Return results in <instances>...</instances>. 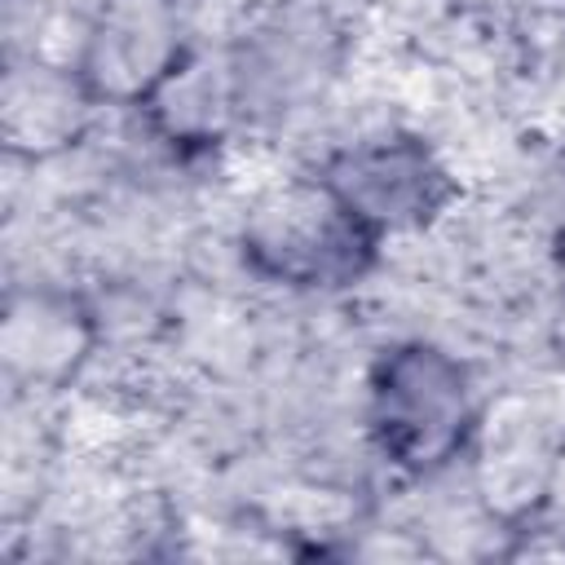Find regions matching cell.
Instances as JSON below:
<instances>
[{
    "instance_id": "52a82bcc",
    "label": "cell",
    "mask_w": 565,
    "mask_h": 565,
    "mask_svg": "<svg viewBox=\"0 0 565 565\" xmlns=\"http://www.w3.org/2000/svg\"><path fill=\"white\" fill-rule=\"evenodd\" d=\"M146 128L177 154L216 150L247 115V88L238 53L190 49L177 71L137 106Z\"/></svg>"
},
{
    "instance_id": "3957f363",
    "label": "cell",
    "mask_w": 565,
    "mask_h": 565,
    "mask_svg": "<svg viewBox=\"0 0 565 565\" xmlns=\"http://www.w3.org/2000/svg\"><path fill=\"white\" fill-rule=\"evenodd\" d=\"M318 172L380 238L424 234L459 199V177L450 163L424 137L402 128H384L331 150Z\"/></svg>"
},
{
    "instance_id": "6da1fadb",
    "label": "cell",
    "mask_w": 565,
    "mask_h": 565,
    "mask_svg": "<svg viewBox=\"0 0 565 565\" xmlns=\"http://www.w3.org/2000/svg\"><path fill=\"white\" fill-rule=\"evenodd\" d=\"M384 238L313 168L260 185L238 216L243 265L287 291H344L362 282Z\"/></svg>"
},
{
    "instance_id": "ba28073f",
    "label": "cell",
    "mask_w": 565,
    "mask_h": 565,
    "mask_svg": "<svg viewBox=\"0 0 565 565\" xmlns=\"http://www.w3.org/2000/svg\"><path fill=\"white\" fill-rule=\"evenodd\" d=\"M472 450H477V499L481 508L512 525V530H525L547 494H552V481H556V446L543 437V424L530 419V411H516V415H494L477 424V437H472Z\"/></svg>"
},
{
    "instance_id": "5b68a950",
    "label": "cell",
    "mask_w": 565,
    "mask_h": 565,
    "mask_svg": "<svg viewBox=\"0 0 565 565\" xmlns=\"http://www.w3.org/2000/svg\"><path fill=\"white\" fill-rule=\"evenodd\" d=\"M97 313L66 287H13L0 313V371L13 397L71 388L97 353Z\"/></svg>"
},
{
    "instance_id": "8992f818",
    "label": "cell",
    "mask_w": 565,
    "mask_h": 565,
    "mask_svg": "<svg viewBox=\"0 0 565 565\" xmlns=\"http://www.w3.org/2000/svg\"><path fill=\"white\" fill-rule=\"evenodd\" d=\"M102 102L75 62L13 57L0 79V141L9 159L49 163L84 141Z\"/></svg>"
},
{
    "instance_id": "7a4b0ae2",
    "label": "cell",
    "mask_w": 565,
    "mask_h": 565,
    "mask_svg": "<svg viewBox=\"0 0 565 565\" xmlns=\"http://www.w3.org/2000/svg\"><path fill=\"white\" fill-rule=\"evenodd\" d=\"M366 437L402 477H437L472 450L481 406L468 366L433 340H397L366 371Z\"/></svg>"
},
{
    "instance_id": "9c48e42d",
    "label": "cell",
    "mask_w": 565,
    "mask_h": 565,
    "mask_svg": "<svg viewBox=\"0 0 565 565\" xmlns=\"http://www.w3.org/2000/svg\"><path fill=\"white\" fill-rule=\"evenodd\" d=\"M552 282H556V296H561V305H565V225H561L556 238H552Z\"/></svg>"
},
{
    "instance_id": "277c9868",
    "label": "cell",
    "mask_w": 565,
    "mask_h": 565,
    "mask_svg": "<svg viewBox=\"0 0 565 565\" xmlns=\"http://www.w3.org/2000/svg\"><path fill=\"white\" fill-rule=\"evenodd\" d=\"M185 53L181 0H97L75 66L102 106L137 110Z\"/></svg>"
}]
</instances>
